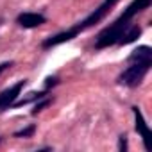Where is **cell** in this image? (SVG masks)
<instances>
[{"mask_svg": "<svg viewBox=\"0 0 152 152\" xmlns=\"http://www.w3.org/2000/svg\"><path fill=\"white\" fill-rule=\"evenodd\" d=\"M148 6H150V0H134V2L122 13V16H120L113 25L106 27V29L99 34L97 43H95V48H106V47H109V45L118 43V39L122 38V34L125 32V29L131 25L129 22L132 20V16L138 15V13H141L143 9H147Z\"/></svg>", "mask_w": 152, "mask_h": 152, "instance_id": "obj_1", "label": "cell"}, {"mask_svg": "<svg viewBox=\"0 0 152 152\" xmlns=\"http://www.w3.org/2000/svg\"><path fill=\"white\" fill-rule=\"evenodd\" d=\"M150 63H152V61H148V63H134L132 66H129V68L120 75V77H118V83L124 84V86H129V88H134V86L141 84L145 73H147L148 68H150Z\"/></svg>", "mask_w": 152, "mask_h": 152, "instance_id": "obj_2", "label": "cell"}, {"mask_svg": "<svg viewBox=\"0 0 152 152\" xmlns=\"http://www.w3.org/2000/svg\"><path fill=\"white\" fill-rule=\"evenodd\" d=\"M132 111H134V118H136V131L141 134L143 143H145V148H147V150H152V132H150L148 125L145 124L141 111H140L138 107H132Z\"/></svg>", "mask_w": 152, "mask_h": 152, "instance_id": "obj_3", "label": "cell"}, {"mask_svg": "<svg viewBox=\"0 0 152 152\" xmlns=\"http://www.w3.org/2000/svg\"><path fill=\"white\" fill-rule=\"evenodd\" d=\"M23 86H25V81H20L15 86H11L9 90H6V91L0 93V111H4L9 106H13V102L16 100V97L20 95V91H22Z\"/></svg>", "mask_w": 152, "mask_h": 152, "instance_id": "obj_4", "label": "cell"}, {"mask_svg": "<svg viewBox=\"0 0 152 152\" xmlns=\"http://www.w3.org/2000/svg\"><path fill=\"white\" fill-rule=\"evenodd\" d=\"M16 22L25 29H34V27H39L45 23V16L39 13H22Z\"/></svg>", "mask_w": 152, "mask_h": 152, "instance_id": "obj_5", "label": "cell"}, {"mask_svg": "<svg viewBox=\"0 0 152 152\" xmlns=\"http://www.w3.org/2000/svg\"><path fill=\"white\" fill-rule=\"evenodd\" d=\"M129 61L131 63H148V61H152V50H150V47H145V45L138 47L129 56Z\"/></svg>", "mask_w": 152, "mask_h": 152, "instance_id": "obj_6", "label": "cell"}, {"mask_svg": "<svg viewBox=\"0 0 152 152\" xmlns=\"http://www.w3.org/2000/svg\"><path fill=\"white\" fill-rule=\"evenodd\" d=\"M140 34H141V29H140L138 25H132V27L129 25V27L125 29V32L122 34V38L118 39V43H120V45H127V43H132V41H134V39H136Z\"/></svg>", "mask_w": 152, "mask_h": 152, "instance_id": "obj_7", "label": "cell"}, {"mask_svg": "<svg viewBox=\"0 0 152 152\" xmlns=\"http://www.w3.org/2000/svg\"><path fill=\"white\" fill-rule=\"evenodd\" d=\"M32 132H34V125H31V127H27V129H23V131L16 132V136H23V138H27V136H31Z\"/></svg>", "mask_w": 152, "mask_h": 152, "instance_id": "obj_8", "label": "cell"}, {"mask_svg": "<svg viewBox=\"0 0 152 152\" xmlns=\"http://www.w3.org/2000/svg\"><path fill=\"white\" fill-rule=\"evenodd\" d=\"M9 66H11V63H2V64H0V73H2L6 68H9Z\"/></svg>", "mask_w": 152, "mask_h": 152, "instance_id": "obj_9", "label": "cell"}, {"mask_svg": "<svg viewBox=\"0 0 152 152\" xmlns=\"http://www.w3.org/2000/svg\"><path fill=\"white\" fill-rule=\"evenodd\" d=\"M120 147L125 148V136H122V140H120Z\"/></svg>", "mask_w": 152, "mask_h": 152, "instance_id": "obj_10", "label": "cell"}]
</instances>
